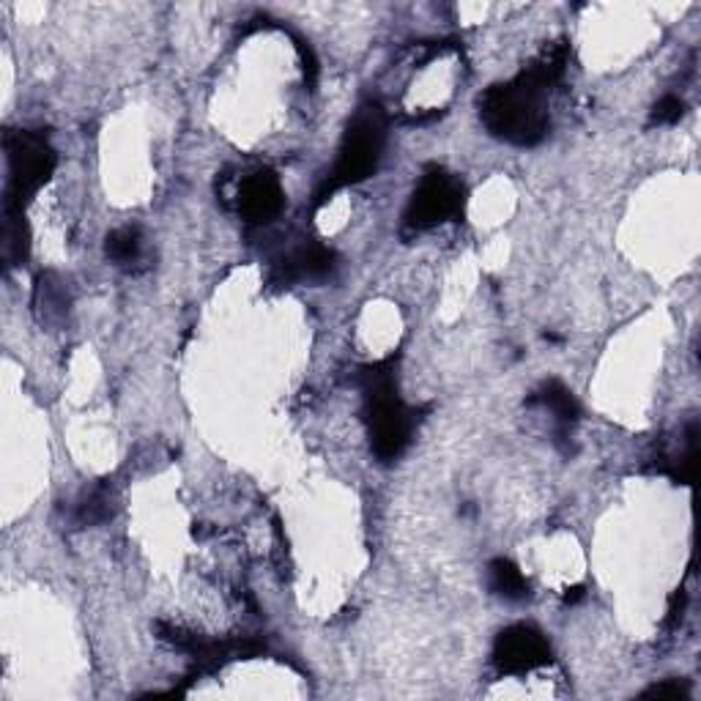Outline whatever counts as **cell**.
I'll return each mask as SVG.
<instances>
[{"label": "cell", "instance_id": "cell-1", "mask_svg": "<svg viewBox=\"0 0 701 701\" xmlns=\"http://www.w3.org/2000/svg\"><path fill=\"white\" fill-rule=\"evenodd\" d=\"M567 63H571L567 41H553L542 47L540 55L531 58L529 66L521 68L513 80L485 88L477 102L485 129L497 140L521 149L542 143L551 126L546 99L551 88L565 77Z\"/></svg>", "mask_w": 701, "mask_h": 701}, {"label": "cell", "instance_id": "cell-2", "mask_svg": "<svg viewBox=\"0 0 701 701\" xmlns=\"http://www.w3.org/2000/svg\"><path fill=\"white\" fill-rule=\"evenodd\" d=\"M362 398H365V423L371 447L381 463L398 461L411 445L414 411L398 398L392 360L376 362L360 371Z\"/></svg>", "mask_w": 701, "mask_h": 701}, {"label": "cell", "instance_id": "cell-3", "mask_svg": "<svg viewBox=\"0 0 701 701\" xmlns=\"http://www.w3.org/2000/svg\"><path fill=\"white\" fill-rule=\"evenodd\" d=\"M384 146H387V115H384V110L378 104H365V108L356 110L346 135H342L335 167H331L326 181L315 192V209H321L326 200L335 198L342 187H354V184L367 181L378 171Z\"/></svg>", "mask_w": 701, "mask_h": 701}, {"label": "cell", "instance_id": "cell-4", "mask_svg": "<svg viewBox=\"0 0 701 701\" xmlns=\"http://www.w3.org/2000/svg\"><path fill=\"white\" fill-rule=\"evenodd\" d=\"M7 214H25V203L50 181L58 165L55 149L41 132H7Z\"/></svg>", "mask_w": 701, "mask_h": 701}, {"label": "cell", "instance_id": "cell-5", "mask_svg": "<svg viewBox=\"0 0 701 701\" xmlns=\"http://www.w3.org/2000/svg\"><path fill=\"white\" fill-rule=\"evenodd\" d=\"M466 209V187L455 173L441 165H428L405 205L403 225L409 230H430L450 220H461Z\"/></svg>", "mask_w": 701, "mask_h": 701}, {"label": "cell", "instance_id": "cell-6", "mask_svg": "<svg viewBox=\"0 0 701 701\" xmlns=\"http://www.w3.org/2000/svg\"><path fill=\"white\" fill-rule=\"evenodd\" d=\"M493 666L499 674H529L535 668L548 666L553 661V652L548 639L542 636V630H537L535 625H510L504 627L502 634L493 641Z\"/></svg>", "mask_w": 701, "mask_h": 701}, {"label": "cell", "instance_id": "cell-7", "mask_svg": "<svg viewBox=\"0 0 701 701\" xmlns=\"http://www.w3.org/2000/svg\"><path fill=\"white\" fill-rule=\"evenodd\" d=\"M239 214L250 225H266L283 212L286 192L272 171H255L239 187Z\"/></svg>", "mask_w": 701, "mask_h": 701}, {"label": "cell", "instance_id": "cell-8", "mask_svg": "<svg viewBox=\"0 0 701 701\" xmlns=\"http://www.w3.org/2000/svg\"><path fill=\"white\" fill-rule=\"evenodd\" d=\"M529 403L546 405V409L553 414V420H556V425L562 434H565V430H571L573 425L581 420V403L576 400L573 389L565 387L562 381H556V378H551V381L542 384V387L531 395Z\"/></svg>", "mask_w": 701, "mask_h": 701}, {"label": "cell", "instance_id": "cell-9", "mask_svg": "<svg viewBox=\"0 0 701 701\" xmlns=\"http://www.w3.org/2000/svg\"><path fill=\"white\" fill-rule=\"evenodd\" d=\"M337 255L324 245H308L286 261V279H321L331 274Z\"/></svg>", "mask_w": 701, "mask_h": 701}, {"label": "cell", "instance_id": "cell-10", "mask_svg": "<svg viewBox=\"0 0 701 701\" xmlns=\"http://www.w3.org/2000/svg\"><path fill=\"white\" fill-rule=\"evenodd\" d=\"M488 589L497 598L513 600V603L529 598V581L524 578L521 567L504 556L493 559L488 565Z\"/></svg>", "mask_w": 701, "mask_h": 701}, {"label": "cell", "instance_id": "cell-11", "mask_svg": "<svg viewBox=\"0 0 701 701\" xmlns=\"http://www.w3.org/2000/svg\"><path fill=\"white\" fill-rule=\"evenodd\" d=\"M140 252H143V236H140V228H132V225L113 230L104 239V255L113 263H118V266L135 263L140 258Z\"/></svg>", "mask_w": 701, "mask_h": 701}, {"label": "cell", "instance_id": "cell-12", "mask_svg": "<svg viewBox=\"0 0 701 701\" xmlns=\"http://www.w3.org/2000/svg\"><path fill=\"white\" fill-rule=\"evenodd\" d=\"M30 250V234L25 225V214H7L3 223V258L9 266H17L28 258Z\"/></svg>", "mask_w": 701, "mask_h": 701}, {"label": "cell", "instance_id": "cell-13", "mask_svg": "<svg viewBox=\"0 0 701 701\" xmlns=\"http://www.w3.org/2000/svg\"><path fill=\"white\" fill-rule=\"evenodd\" d=\"M110 504H113V499H110V493H108V488H104V485H99V488L88 490L86 497H83L80 502H77V513H75L77 524H80V526L102 524V521H108L110 515H113V508H110Z\"/></svg>", "mask_w": 701, "mask_h": 701}, {"label": "cell", "instance_id": "cell-14", "mask_svg": "<svg viewBox=\"0 0 701 701\" xmlns=\"http://www.w3.org/2000/svg\"><path fill=\"white\" fill-rule=\"evenodd\" d=\"M683 115H685V102H683V99L674 97V93H666V97H661L655 104H652L650 124L652 126L677 124V121L683 118Z\"/></svg>", "mask_w": 701, "mask_h": 701}, {"label": "cell", "instance_id": "cell-15", "mask_svg": "<svg viewBox=\"0 0 701 701\" xmlns=\"http://www.w3.org/2000/svg\"><path fill=\"white\" fill-rule=\"evenodd\" d=\"M644 696H652V699H685V696H690V685L683 683V679H666V683H658L652 685V688L644 690Z\"/></svg>", "mask_w": 701, "mask_h": 701}, {"label": "cell", "instance_id": "cell-16", "mask_svg": "<svg viewBox=\"0 0 701 701\" xmlns=\"http://www.w3.org/2000/svg\"><path fill=\"white\" fill-rule=\"evenodd\" d=\"M584 598V587H573V589H567V594H565V600L567 603H578V600Z\"/></svg>", "mask_w": 701, "mask_h": 701}]
</instances>
